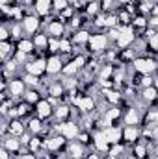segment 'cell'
<instances>
[{
	"mask_svg": "<svg viewBox=\"0 0 158 159\" xmlns=\"http://www.w3.org/2000/svg\"><path fill=\"white\" fill-rule=\"evenodd\" d=\"M104 94H106V98H108L112 104H117L119 98H121V94H119V93H116V91H106Z\"/></svg>",
	"mask_w": 158,
	"mask_h": 159,
	"instance_id": "24",
	"label": "cell"
},
{
	"mask_svg": "<svg viewBox=\"0 0 158 159\" xmlns=\"http://www.w3.org/2000/svg\"><path fill=\"white\" fill-rule=\"evenodd\" d=\"M134 26L143 28V26H147V22H145V19H143V17H136V19H134Z\"/></svg>",
	"mask_w": 158,
	"mask_h": 159,
	"instance_id": "38",
	"label": "cell"
},
{
	"mask_svg": "<svg viewBox=\"0 0 158 159\" xmlns=\"http://www.w3.org/2000/svg\"><path fill=\"white\" fill-rule=\"evenodd\" d=\"M22 91H24V83H22L21 80H13V81L9 83V93H11V94L17 96V94H21Z\"/></svg>",
	"mask_w": 158,
	"mask_h": 159,
	"instance_id": "15",
	"label": "cell"
},
{
	"mask_svg": "<svg viewBox=\"0 0 158 159\" xmlns=\"http://www.w3.org/2000/svg\"><path fill=\"white\" fill-rule=\"evenodd\" d=\"M0 39H2V41L7 39V30H6V28H2V30H0Z\"/></svg>",
	"mask_w": 158,
	"mask_h": 159,
	"instance_id": "47",
	"label": "cell"
},
{
	"mask_svg": "<svg viewBox=\"0 0 158 159\" xmlns=\"http://www.w3.org/2000/svg\"><path fill=\"white\" fill-rule=\"evenodd\" d=\"M28 128H30V131H41V128H43V126H41V122L37 119H34V120H30V122H28Z\"/></svg>",
	"mask_w": 158,
	"mask_h": 159,
	"instance_id": "29",
	"label": "cell"
},
{
	"mask_svg": "<svg viewBox=\"0 0 158 159\" xmlns=\"http://www.w3.org/2000/svg\"><path fill=\"white\" fill-rule=\"evenodd\" d=\"M9 131H11L13 135H21V133H22V124L17 122V120H11V122H9Z\"/></svg>",
	"mask_w": 158,
	"mask_h": 159,
	"instance_id": "20",
	"label": "cell"
},
{
	"mask_svg": "<svg viewBox=\"0 0 158 159\" xmlns=\"http://www.w3.org/2000/svg\"><path fill=\"white\" fill-rule=\"evenodd\" d=\"M4 148H6L7 152H17V150H19V139H17V135L4 139Z\"/></svg>",
	"mask_w": 158,
	"mask_h": 159,
	"instance_id": "12",
	"label": "cell"
},
{
	"mask_svg": "<svg viewBox=\"0 0 158 159\" xmlns=\"http://www.w3.org/2000/svg\"><path fill=\"white\" fill-rule=\"evenodd\" d=\"M69 152H71V157H75V159L82 157V146L80 144H71L69 146Z\"/></svg>",
	"mask_w": 158,
	"mask_h": 159,
	"instance_id": "22",
	"label": "cell"
},
{
	"mask_svg": "<svg viewBox=\"0 0 158 159\" xmlns=\"http://www.w3.org/2000/svg\"><path fill=\"white\" fill-rule=\"evenodd\" d=\"M34 43L32 41H21L19 43V52H24V54H30V52H34Z\"/></svg>",
	"mask_w": 158,
	"mask_h": 159,
	"instance_id": "19",
	"label": "cell"
},
{
	"mask_svg": "<svg viewBox=\"0 0 158 159\" xmlns=\"http://www.w3.org/2000/svg\"><path fill=\"white\" fill-rule=\"evenodd\" d=\"M95 146H97V150H101V152H104V150L108 148V139H106L104 133H97V135H95Z\"/></svg>",
	"mask_w": 158,
	"mask_h": 159,
	"instance_id": "14",
	"label": "cell"
},
{
	"mask_svg": "<svg viewBox=\"0 0 158 159\" xmlns=\"http://www.w3.org/2000/svg\"><path fill=\"white\" fill-rule=\"evenodd\" d=\"M101 4H102V6H101L102 9H108V7H110V4H112V0H102Z\"/></svg>",
	"mask_w": 158,
	"mask_h": 159,
	"instance_id": "48",
	"label": "cell"
},
{
	"mask_svg": "<svg viewBox=\"0 0 158 159\" xmlns=\"http://www.w3.org/2000/svg\"><path fill=\"white\" fill-rule=\"evenodd\" d=\"M0 50H2V56L6 57V56H7V52H9V44H7L6 41H2V44H0Z\"/></svg>",
	"mask_w": 158,
	"mask_h": 159,
	"instance_id": "40",
	"label": "cell"
},
{
	"mask_svg": "<svg viewBox=\"0 0 158 159\" xmlns=\"http://www.w3.org/2000/svg\"><path fill=\"white\" fill-rule=\"evenodd\" d=\"M106 20H108L106 17H97V20H95V24H97V26H106Z\"/></svg>",
	"mask_w": 158,
	"mask_h": 159,
	"instance_id": "44",
	"label": "cell"
},
{
	"mask_svg": "<svg viewBox=\"0 0 158 159\" xmlns=\"http://www.w3.org/2000/svg\"><path fill=\"white\" fill-rule=\"evenodd\" d=\"M48 44H50V52H58V48H60V41L50 39L48 41Z\"/></svg>",
	"mask_w": 158,
	"mask_h": 159,
	"instance_id": "36",
	"label": "cell"
},
{
	"mask_svg": "<svg viewBox=\"0 0 158 159\" xmlns=\"http://www.w3.org/2000/svg\"><path fill=\"white\" fill-rule=\"evenodd\" d=\"M73 61H75V65H77L78 69H82V67H84V63H86V57H84V56H78V57H75Z\"/></svg>",
	"mask_w": 158,
	"mask_h": 159,
	"instance_id": "39",
	"label": "cell"
},
{
	"mask_svg": "<svg viewBox=\"0 0 158 159\" xmlns=\"http://www.w3.org/2000/svg\"><path fill=\"white\" fill-rule=\"evenodd\" d=\"M26 102H28V104L39 102V93H37V91H28V93H26Z\"/></svg>",
	"mask_w": 158,
	"mask_h": 159,
	"instance_id": "25",
	"label": "cell"
},
{
	"mask_svg": "<svg viewBox=\"0 0 158 159\" xmlns=\"http://www.w3.org/2000/svg\"><path fill=\"white\" fill-rule=\"evenodd\" d=\"M89 37H91V35H89L87 32H78V34L73 37V41H75V43H84V41H89Z\"/></svg>",
	"mask_w": 158,
	"mask_h": 159,
	"instance_id": "26",
	"label": "cell"
},
{
	"mask_svg": "<svg viewBox=\"0 0 158 159\" xmlns=\"http://www.w3.org/2000/svg\"><path fill=\"white\" fill-rule=\"evenodd\" d=\"M155 15H156V17H158V6H156V7H155Z\"/></svg>",
	"mask_w": 158,
	"mask_h": 159,
	"instance_id": "53",
	"label": "cell"
},
{
	"mask_svg": "<svg viewBox=\"0 0 158 159\" xmlns=\"http://www.w3.org/2000/svg\"><path fill=\"white\" fill-rule=\"evenodd\" d=\"M119 2H128V0H119Z\"/></svg>",
	"mask_w": 158,
	"mask_h": 159,
	"instance_id": "54",
	"label": "cell"
},
{
	"mask_svg": "<svg viewBox=\"0 0 158 159\" xmlns=\"http://www.w3.org/2000/svg\"><path fill=\"white\" fill-rule=\"evenodd\" d=\"M134 69L141 74H149L153 69H155V61L153 59H134Z\"/></svg>",
	"mask_w": 158,
	"mask_h": 159,
	"instance_id": "3",
	"label": "cell"
},
{
	"mask_svg": "<svg viewBox=\"0 0 158 159\" xmlns=\"http://www.w3.org/2000/svg\"><path fill=\"white\" fill-rule=\"evenodd\" d=\"M22 26H24L26 32L34 34V32L37 30V26H39V20H37L36 17H24V19H22Z\"/></svg>",
	"mask_w": 158,
	"mask_h": 159,
	"instance_id": "10",
	"label": "cell"
},
{
	"mask_svg": "<svg viewBox=\"0 0 158 159\" xmlns=\"http://www.w3.org/2000/svg\"><path fill=\"white\" fill-rule=\"evenodd\" d=\"M110 74H112V67H110V65H106V67L101 70V81L108 80V78H110Z\"/></svg>",
	"mask_w": 158,
	"mask_h": 159,
	"instance_id": "31",
	"label": "cell"
},
{
	"mask_svg": "<svg viewBox=\"0 0 158 159\" xmlns=\"http://www.w3.org/2000/svg\"><path fill=\"white\" fill-rule=\"evenodd\" d=\"M77 70H78V67L75 65V61H71L67 67H63V74H75Z\"/></svg>",
	"mask_w": 158,
	"mask_h": 159,
	"instance_id": "30",
	"label": "cell"
},
{
	"mask_svg": "<svg viewBox=\"0 0 158 159\" xmlns=\"http://www.w3.org/2000/svg\"><path fill=\"white\" fill-rule=\"evenodd\" d=\"M97 11H99V4L93 2V4L87 6V15H93V13H97Z\"/></svg>",
	"mask_w": 158,
	"mask_h": 159,
	"instance_id": "37",
	"label": "cell"
},
{
	"mask_svg": "<svg viewBox=\"0 0 158 159\" xmlns=\"http://www.w3.org/2000/svg\"><path fill=\"white\" fill-rule=\"evenodd\" d=\"M60 50H62V52H65V54H67V52H71V43H69L67 39H62V41H60Z\"/></svg>",
	"mask_w": 158,
	"mask_h": 159,
	"instance_id": "34",
	"label": "cell"
},
{
	"mask_svg": "<svg viewBox=\"0 0 158 159\" xmlns=\"http://www.w3.org/2000/svg\"><path fill=\"white\" fill-rule=\"evenodd\" d=\"M155 87L158 89V78H155Z\"/></svg>",
	"mask_w": 158,
	"mask_h": 159,
	"instance_id": "51",
	"label": "cell"
},
{
	"mask_svg": "<svg viewBox=\"0 0 158 159\" xmlns=\"http://www.w3.org/2000/svg\"><path fill=\"white\" fill-rule=\"evenodd\" d=\"M47 70H48L50 74H56V72L63 70V67H62V59L56 57V56H52V57L47 61Z\"/></svg>",
	"mask_w": 158,
	"mask_h": 159,
	"instance_id": "9",
	"label": "cell"
},
{
	"mask_svg": "<svg viewBox=\"0 0 158 159\" xmlns=\"http://www.w3.org/2000/svg\"><path fill=\"white\" fill-rule=\"evenodd\" d=\"M62 93H63V87H62L60 83H56V85H52V87H50V96H52V98L62 96Z\"/></svg>",
	"mask_w": 158,
	"mask_h": 159,
	"instance_id": "23",
	"label": "cell"
},
{
	"mask_svg": "<svg viewBox=\"0 0 158 159\" xmlns=\"http://www.w3.org/2000/svg\"><path fill=\"white\" fill-rule=\"evenodd\" d=\"M80 144H86V143H87V141H89V135H87V133H80Z\"/></svg>",
	"mask_w": 158,
	"mask_h": 159,
	"instance_id": "45",
	"label": "cell"
},
{
	"mask_svg": "<svg viewBox=\"0 0 158 159\" xmlns=\"http://www.w3.org/2000/svg\"><path fill=\"white\" fill-rule=\"evenodd\" d=\"M102 133L106 135V139H108V143H112V144H117L119 139H121V129L119 128H106V129H102Z\"/></svg>",
	"mask_w": 158,
	"mask_h": 159,
	"instance_id": "7",
	"label": "cell"
},
{
	"mask_svg": "<svg viewBox=\"0 0 158 159\" xmlns=\"http://www.w3.org/2000/svg\"><path fill=\"white\" fill-rule=\"evenodd\" d=\"M123 137H125V141H128V143H132V141H136V139H138V129H136L134 126H128V128L125 129V133H123Z\"/></svg>",
	"mask_w": 158,
	"mask_h": 159,
	"instance_id": "16",
	"label": "cell"
},
{
	"mask_svg": "<svg viewBox=\"0 0 158 159\" xmlns=\"http://www.w3.org/2000/svg\"><path fill=\"white\" fill-rule=\"evenodd\" d=\"M145 152H147V150H145V146H143V144H138V146H136V148H134V154H136V157H145Z\"/></svg>",
	"mask_w": 158,
	"mask_h": 159,
	"instance_id": "32",
	"label": "cell"
},
{
	"mask_svg": "<svg viewBox=\"0 0 158 159\" xmlns=\"http://www.w3.org/2000/svg\"><path fill=\"white\" fill-rule=\"evenodd\" d=\"M47 43H48V39H47L45 35H37V37H36V41H34V44H36V46H39V48L47 46Z\"/></svg>",
	"mask_w": 158,
	"mask_h": 159,
	"instance_id": "33",
	"label": "cell"
},
{
	"mask_svg": "<svg viewBox=\"0 0 158 159\" xmlns=\"http://www.w3.org/2000/svg\"><path fill=\"white\" fill-rule=\"evenodd\" d=\"M106 43H108V39H106L102 34H97V35H91V37H89L87 46H89L93 52H97V50H102V48L106 46Z\"/></svg>",
	"mask_w": 158,
	"mask_h": 159,
	"instance_id": "4",
	"label": "cell"
},
{
	"mask_svg": "<svg viewBox=\"0 0 158 159\" xmlns=\"http://www.w3.org/2000/svg\"><path fill=\"white\" fill-rule=\"evenodd\" d=\"M126 124L128 126L138 124V113H136V109H128V113H126Z\"/></svg>",
	"mask_w": 158,
	"mask_h": 159,
	"instance_id": "21",
	"label": "cell"
},
{
	"mask_svg": "<svg viewBox=\"0 0 158 159\" xmlns=\"http://www.w3.org/2000/svg\"><path fill=\"white\" fill-rule=\"evenodd\" d=\"M11 34H13V37H19V34H21V26H13Z\"/></svg>",
	"mask_w": 158,
	"mask_h": 159,
	"instance_id": "46",
	"label": "cell"
},
{
	"mask_svg": "<svg viewBox=\"0 0 158 159\" xmlns=\"http://www.w3.org/2000/svg\"><path fill=\"white\" fill-rule=\"evenodd\" d=\"M52 4H54V9L60 11V13L67 7V0H52Z\"/></svg>",
	"mask_w": 158,
	"mask_h": 159,
	"instance_id": "27",
	"label": "cell"
},
{
	"mask_svg": "<svg viewBox=\"0 0 158 159\" xmlns=\"http://www.w3.org/2000/svg\"><path fill=\"white\" fill-rule=\"evenodd\" d=\"M73 102L82 111H93V107H95V102L89 96H73Z\"/></svg>",
	"mask_w": 158,
	"mask_h": 159,
	"instance_id": "2",
	"label": "cell"
},
{
	"mask_svg": "<svg viewBox=\"0 0 158 159\" xmlns=\"http://www.w3.org/2000/svg\"><path fill=\"white\" fill-rule=\"evenodd\" d=\"M156 154H158V148H156Z\"/></svg>",
	"mask_w": 158,
	"mask_h": 159,
	"instance_id": "55",
	"label": "cell"
},
{
	"mask_svg": "<svg viewBox=\"0 0 158 159\" xmlns=\"http://www.w3.org/2000/svg\"><path fill=\"white\" fill-rule=\"evenodd\" d=\"M132 41H134V32H132L130 28H125V30L121 32V35H119L117 44L119 46H128Z\"/></svg>",
	"mask_w": 158,
	"mask_h": 159,
	"instance_id": "8",
	"label": "cell"
},
{
	"mask_svg": "<svg viewBox=\"0 0 158 159\" xmlns=\"http://www.w3.org/2000/svg\"><path fill=\"white\" fill-rule=\"evenodd\" d=\"M69 115V107H65V106H60L58 109H56V117L58 119H65Z\"/></svg>",
	"mask_w": 158,
	"mask_h": 159,
	"instance_id": "28",
	"label": "cell"
},
{
	"mask_svg": "<svg viewBox=\"0 0 158 159\" xmlns=\"http://www.w3.org/2000/svg\"><path fill=\"white\" fill-rule=\"evenodd\" d=\"M56 129L60 131V135H63L65 139H71L78 133V126L75 122H63V124H58Z\"/></svg>",
	"mask_w": 158,
	"mask_h": 159,
	"instance_id": "1",
	"label": "cell"
},
{
	"mask_svg": "<svg viewBox=\"0 0 158 159\" xmlns=\"http://www.w3.org/2000/svg\"><path fill=\"white\" fill-rule=\"evenodd\" d=\"M24 81L28 83V85H37L39 81H37V76H34V74H26L24 76Z\"/></svg>",
	"mask_w": 158,
	"mask_h": 159,
	"instance_id": "35",
	"label": "cell"
},
{
	"mask_svg": "<svg viewBox=\"0 0 158 159\" xmlns=\"http://www.w3.org/2000/svg\"><path fill=\"white\" fill-rule=\"evenodd\" d=\"M21 159H36V157H34L32 154H26V156H22V157H21Z\"/></svg>",
	"mask_w": 158,
	"mask_h": 159,
	"instance_id": "50",
	"label": "cell"
},
{
	"mask_svg": "<svg viewBox=\"0 0 158 159\" xmlns=\"http://www.w3.org/2000/svg\"><path fill=\"white\" fill-rule=\"evenodd\" d=\"M156 94H158V91H156V87H153V85L143 89V98H145V100H149V102L156 100Z\"/></svg>",
	"mask_w": 158,
	"mask_h": 159,
	"instance_id": "18",
	"label": "cell"
},
{
	"mask_svg": "<svg viewBox=\"0 0 158 159\" xmlns=\"http://www.w3.org/2000/svg\"><path fill=\"white\" fill-rule=\"evenodd\" d=\"M48 32H50V35H54V37L63 35V24H62V20H54V22H50Z\"/></svg>",
	"mask_w": 158,
	"mask_h": 159,
	"instance_id": "13",
	"label": "cell"
},
{
	"mask_svg": "<svg viewBox=\"0 0 158 159\" xmlns=\"http://www.w3.org/2000/svg\"><path fill=\"white\" fill-rule=\"evenodd\" d=\"M63 143H65V137H63V135H60V137H50V139L43 141V146L54 152V150H60V148L63 146Z\"/></svg>",
	"mask_w": 158,
	"mask_h": 159,
	"instance_id": "6",
	"label": "cell"
},
{
	"mask_svg": "<svg viewBox=\"0 0 158 159\" xmlns=\"http://www.w3.org/2000/svg\"><path fill=\"white\" fill-rule=\"evenodd\" d=\"M36 9H37V13H39V15H47V13H48V9H50V0H37Z\"/></svg>",
	"mask_w": 158,
	"mask_h": 159,
	"instance_id": "17",
	"label": "cell"
},
{
	"mask_svg": "<svg viewBox=\"0 0 158 159\" xmlns=\"http://www.w3.org/2000/svg\"><path fill=\"white\" fill-rule=\"evenodd\" d=\"M50 113H52V109H50V102H43V100H39V102H37V115H39V119H47V117H50Z\"/></svg>",
	"mask_w": 158,
	"mask_h": 159,
	"instance_id": "11",
	"label": "cell"
},
{
	"mask_svg": "<svg viewBox=\"0 0 158 159\" xmlns=\"http://www.w3.org/2000/svg\"><path fill=\"white\" fill-rule=\"evenodd\" d=\"M87 159H99V157H97V156H89Z\"/></svg>",
	"mask_w": 158,
	"mask_h": 159,
	"instance_id": "52",
	"label": "cell"
},
{
	"mask_svg": "<svg viewBox=\"0 0 158 159\" xmlns=\"http://www.w3.org/2000/svg\"><path fill=\"white\" fill-rule=\"evenodd\" d=\"M26 70H28V74L39 76L41 72H45V70H47V61H43V59H37V61H32V63H28Z\"/></svg>",
	"mask_w": 158,
	"mask_h": 159,
	"instance_id": "5",
	"label": "cell"
},
{
	"mask_svg": "<svg viewBox=\"0 0 158 159\" xmlns=\"http://www.w3.org/2000/svg\"><path fill=\"white\" fill-rule=\"evenodd\" d=\"M17 111H19V115H26V113H28V104H21V106L17 107Z\"/></svg>",
	"mask_w": 158,
	"mask_h": 159,
	"instance_id": "42",
	"label": "cell"
},
{
	"mask_svg": "<svg viewBox=\"0 0 158 159\" xmlns=\"http://www.w3.org/2000/svg\"><path fill=\"white\" fill-rule=\"evenodd\" d=\"M0 159H7V150H6V148L2 150V154H0Z\"/></svg>",
	"mask_w": 158,
	"mask_h": 159,
	"instance_id": "49",
	"label": "cell"
},
{
	"mask_svg": "<svg viewBox=\"0 0 158 159\" xmlns=\"http://www.w3.org/2000/svg\"><path fill=\"white\" fill-rule=\"evenodd\" d=\"M141 85H143V87H151V85H153V78L145 74V76H143V81H141Z\"/></svg>",
	"mask_w": 158,
	"mask_h": 159,
	"instance_id": "41",
	"label": "cell"
},
{
	"mask_svg": "<svg viewBox=\"0 0 158 159\" xmlns=\"http://www.w3.org/2000/svg\"><path fill=\"white\" fill-rule=\"evenodd\" d=\"M147 120H149V122H158V111L149 113V115H147Z\"/></svg>",
	"mask_w": 158,
	"mask_h": 159,
	"instance_id": "43",
	"label": "cell"
}]
</instances>
